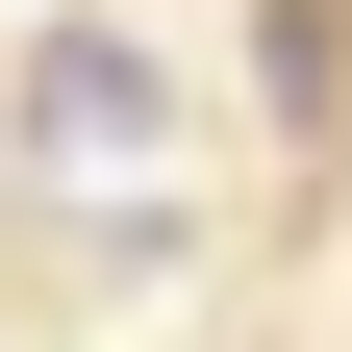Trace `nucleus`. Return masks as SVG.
Returning <instances> with one entry per match:
<instances>
[{
    "label": "nucleus",
    "instance_id": "f257e3e1",
    "mask_svg": "<svg viewBox=\"0 0 352 352\" xmlns=\"http://www.w3.org/2000/svg\"><path fill=\"white\" fill-rule=\"evenodd\" d=\"M25 126H51V151H151V51H126V25H51V51H25Z\"/></svg>",
    "mask_w": 352,
    "mask_h": 352
}]
</instances>
